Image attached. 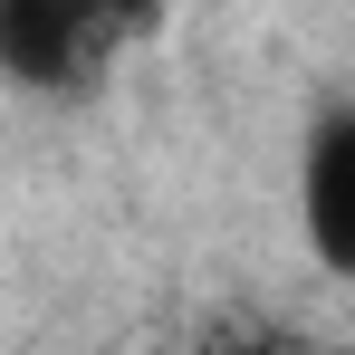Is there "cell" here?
I'll list each match as a JSON object with an SVG mask.
<instances>
[{
    "instance_id": "obj_1",
    "label": "cell",
    "mask_w": 355,
    "mask_h": 355,
    "mask_svg": "<svg viewBox=\"0 0 355 355\" xmlns=\"http://www.w3.org/2000/svg\"><path fill=\"white\" fill-rule=\"evenodd\" d=\"M135 39L106 0H0V77L29 96H87Z\"/></svg>"
},
{
    "instance_id": "obj_2",
    "label": "cell",
    "mask_w": 355,
    "mask_h": 355,
    "mask_svg": "<svg viewBox=\"0 0 355 355\" xmlns=\"http://www.w3.org/2000/svg\"><path fill=\"white\" fill-rule=\"evenodd\" d=\"M297 231L327 279H355V106H317L297 154Z\"/></svg>"
},
{
    "instance_id": "obj_3",
    "label": "cell",
    "mask_w": 355,
    "mask_h": 355,
    "mask_svg": "<svg viewBox=\"0 0 355 355\" xmlns=\"http://www.w3.org/2000/svg\"><path fill=\"white\" fill-rule=\"evenodd\" d=\"M106 10H116L125 29H144V19H154V10H164V0H106Z\"/></svg>"
}]
</instances>
